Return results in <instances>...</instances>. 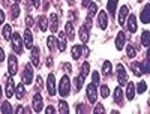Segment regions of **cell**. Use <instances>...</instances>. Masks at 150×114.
Returning <instances> with one entry per match:
<instances>
[{
	"label": "cell",
	"mask_w": 150,
	"mask_h": 114,
	"mask_svg": "<svg viewBox=\"0 0 150 114\" xmlns=\"http://www.w3.org/2000/svg\"><path fill=\"white\" fill-rule=\"evenodd\" d=\"M87 8H89V17H93V15H96V12H98V5H96V3L90 2Z\"/></svg>",
	"instance_id": "38"
},
{
	"label": "cell",
	"mask_w": 150,
	"mask_h": 114,
	"mask_svg": "<svg viewBox=\"0 0 150 114\" xmlns=\"http://www.w3.org/2000/svg\"><path fill=\"white\" fill-rule=\"evenodd\" d=\"M141 69H143V75H146V74L150 72V66H149V62L147 60L141 63Z\"/></svg>",
	"instance_id": "41"
},
{
	"label": "cell",
	"mask_w": 150,
	"mask_h": 114,
	"mask_svg": "<svg viewBox=\"0 0 150 114\" xmlns=\"http://www.w3.org/2000/svg\"><path fill=\"white\" fill-rule=\"evenodd\" d=\"M59 93H60L62 98H66L71 93V81H69L68 75H63V77H62L60 84H59Z\"/></svg>",
	"instance_id": "1"
},
{
	"label": "cell",
	"mask_w": 150,
	"mask_h": 114,
	"mask_svg": "<svg viewBox=\"0 0 150 114\" xmlns=\"http://www.w3.org/2000/svg\"><path fill=\"white\" fill-rule=\"evenodd\" d=\"M5 23V12L0 9V24H3Z\"/></svg>",
	"instance_id": "47"
},
{
	"label": "cell",
	"mask_w": 150,
	"mask_h": 114,
	"mask_svg": "<svg viewBox=\"0 0 150 114\" xmlns=\"http://www.w3.org/2000/svg\"><path fill=\"white\" fill-rule=\"evenodd\" d=\"M117 11V0H108V12L114 17Z\"/></svg>",
	"instance_id": "27"
},
{
	"label": "cell",
	"mask_w": 150,
	"mask_h": 114,
	"mask_svg": "<svg viewBox=\"0 0 150 114\" xmlns=\"http://www.w3.org/2000/svg\"><path fill=\"white\" fill-rule=\"evenodd\" d=\"M42 87V77H38L36 78V89H41Z\"/></svg>",
	"instance_id": "46"
},
{
	"label": "cell",
	"mask_w": 150,
	"mask_h": 114,
	"mask_svg": "<svg viewBox=\"0 0 150 114\" xmlns=\"http://www.w3.org/2000/svg\"><path fill=\"white\" fill-rule=\"evenodd\" d=\"M26 26H27V27H32V26H33V18H32L30 15H27V18H26Z\"/></svg>",
	"instance_id": "44"
},
{
	"label": "cell",
	"mask_w": 150,
	"mask_h": 114,
	"mask_svg": "<svg viewBox=\"0 0 150 114\" xmlns=\"http://www.w3.org/2000/svg\"><path fill=\"white\" fill-rule=\"evenodd\" d=\"M48 29L51 30L53 33H56L59 30V17L56 14H51V17H50V26Z\"/></svg>",
	"instance_id": "14"
},
{
	"label": "cell",
	"mask_w": 150,
	"mask_h": 114,
	"mask_svg": "<svg viewBox=\"0 0 150 114\" xmlns=\"http://www.w3.org/2000/svg\"><path fill=\"white\" fill-rule=\"evenodd\" d=\"M89 72H90V63L86 62V63H83V68H81V77L86 78L89 75Z\"/></svg>",
	"instance_id": "34"
},
{
	"label": "cell",
	"mask_w": 150,
	"mask_h": 114,
	"mask_svg": "<svg viewBox=\"0 0 150 114\" xmlns=\"http://www.w3.org/2000/svg\"><path fill=\"white\" fill-rule=\"evenodd\" d=\"M0 108H2V113H3V114H11V113H14V111H12V107H11L9 102H2Z\"/></svg>",
	"instance_id": "35"
},
{
	"label": "cell",
	"mask_w": 150,
	"mask_h": 114,
	"mask_svg": "<svg viewBox=\"0 0 150 114\" xmlns=\"http://www.w3.org/2000/svg\"><path fill=\"white\" fill-rule=\"evenodd\" d=\"M140 20H141L143 24H149V23H150V5H149V3L143 8L141 15H140Z\"/></svg>",
	"instance_id": "10"
},
{
	"label": "cell",
	"mask_w": 150,
	"mask_h": 114,
	"mask_svg": "<svg viewBox=\"0 0 150 114\" xmlns=\"http://www.w3.org/2000/svg\"><path fill=\"white\" fill-rule=\"evenodd\" d=\"M0 99H2V86H0Z\"/></svg>",
	"instance_id": "55"
},
{
	"label": "cell",
	"mask_w": 150,
	"mask_h": 114,
	"mask_svg": "<svg viewBox=\"0 0 150 114\" xmlns=\"http://www.w3.org/2000/svg\"><path fill=\"white\" fill-rule=\"evenodd\" d=\"M14 2H15V3H20V0H14Z\"/></svg>",
	"instance_id": "56"
},
{
	"label": "cell",
	"mask_w": 150,
	"mask_h": 114,
	"mask_svg": "<svg viewBox=\"0 0 150 114\" xmlns=\"http://www.w3.org/2000/svg\"><path fill=\"white\" fill-rule=\"evenodd\" d=\"M47 90H48L50 96H54V95L57 93V87H56V78H54V74H50V75H48Z\"/></svg>",
	"instance_id": "6"
},
{
	"label": "cell",
	"mask_w": 150,
	"mask_h": 114,
	"mask_svg": "<svg viewBox=\"0 0 150 114\" xmlns=\"http://www.w3.org/2000/svg\"><path fill=\"white\" fill-rule=\"evenodd\" d=\"M98 24H99V27H101L102 30H105L107 26H108V17H107V14L104 11H101L98 14Z\"/></svg>",
	"instance_id": "11"
},
{
	"label": "cell",
	"mask_w": 150,
	"mask_h": 114,
	"mask_svg": "<svg viewBox=\"0 0 150 114\" xmlns=\"http://www.w3.org/2000/svg\"><path fill=\"white\" fill-rule=\"evenodd\" d=\"M125 33L123 32H119L117 33V39H116V48L119 50V51H122L123 50V47H125Z\"/></svg>",
	"instance_id": "17"
},
{
	"label": "cell",
	"mask_w": 150,
	"mask_h": 114,
	"mask_svg": "<svg viewBox=\"0 0 150 114\" xmlns=\"http://www.w3.org/2000/svg\"><path fill=\"white\" fill-rule=\"evenodd\" d=\"M42 107H44L42 95L36 93V95L33 96V110H35V113H42Z\"/></svg>",
	"instance_id": "8"
},
{
	"label": "cell",
	"mask_w": 150,
	"mask_h": 114,
	"mask_svg": "<svg viewBox=\"0 0 150 114\" xmlns=\"http://www.w3.org/2000/svg\"><path fill=\"white\" fill-rule=\"evenodd\" d=\"M32 53H30V60H32V65L35 68H39L41 63H39V48L38 47H32Z\"/></svg>",
	"instance_id": "9"
},
{
	"label": "cell",
	"mask_w": 150,
	"mask_h": 114,
	"mask_svg": "<svg viewBox=\"0 0 150 114\" xmlns=\"http://www.w3.org/2000/svg\"><path fill=\"white\" fill-rule=\"evenodd\" d=\"M92 80H93V84H98L99 83V74L98 72H93L92 74Z\"/></svg>",
	"instance_id": "43"
},
{
	"label": "cell",
	"mask_w": 150,
	"mask_h": 114,
	"mask_svg": "<svg viewBox=\"0 0 150 114\" xmlns=\"http://www.w3.org/2000/svg\"><path fill=\"white\" fill-rule=\"evenodd\" d=\"M128 30L131 33L137 32V17L135 15H129V18H128Z\"/></svg>",
	"instance_id": "18"
},
{
	"label": "cell",
	"mask_w": 150,
	"mask_h": 114,
	"mask_svg": "<svg viewBox=\"0 0 150 114\" xmlns=\"http://www.w3.org/2000/svg\"><path fill=\"white\" fill-rule=\"evenodd\" d=\"M33 78H35L33 68H32L30 65H26V68H24V72H23V83L27 84V86H30V84L33 83Z\"/></svg>",
	"instance_id": "3"
},
{
	"label": "cell",
	"mask_w": 150,
	"mask_h": 114,
	"mask_svg": "<svg viewBox=\"0 0 150 114\" xmlns=\"http://www.w3.org/2000/svg\"><path fill=\"white\" fill-rule=\"evenodd\" d=\"M9 41L12 42V48H14V51L17 54H21L23 53V38L20 36V33H12Z\"/></svg>",
	"instance_id": "2"
},
{
	"label": "cell",
	"mask_w": 150,
	"mask_h": 114,
	"mask_svg": "<svg viewBox=\"0 0 150 114\" xmlns=\"http://www.w3.org/2000/svg\"><path fill=\"white\" fill-rule=\"evenodd\" d=\"M80 39L83 44H87L89 42V29H87L86 26L80 27Z\"/></svg>",
	"instance_id": "21"
},
{
	"label": "cell",
	"mask_w": 150,
	"mask_h": 114,
	"mask_svg": "<svg viewBox=\"0 0 150 114\" xmlns=\"http://www.w3.org/2000/svg\"><path fill=\"white\" fill-rule=\"evenodd\" d=\"M39 29L42 32H45L48 29V21H47V17L45 15H41V18H39Z\"/></svg>",
	"instance_id": "33"
},
{
	"label": "cell",
	"mask_w": 150,
	"mask_h": 114,
	"mask_svg": "<svg viewBox=\"0 0 150 114\" xmlns=\"http://www.w3.org/2000/svg\"><path fill=\"white\" fill-rule=\"evenodd\" d=\"M65 69H66L68 72H71V65H69V63H66V65H65Z\"/></svg>",
	"instance_id": "53"
},
{
	"label": "cell",
	"mask_w": 150,
	"mask_h": 114,
	"mask_svg": "<svg viewBox=\"0 0 150 114\" xmlns=\"http://www.w3.org/2000/svg\"><path fill=\"white\" fill-rule=\"evenodd\" d=\"M93 113H95V114H99V113H104V105H102V104H98V105L95 107Z\"/></svg>",
	"instance_id": "42"
},
{
	"label": "cell",
	"mask_w": 150,
	"mask_h": 114,
	"mask_svg": "<svg viewBox=\"0 0 150 114\" xmlns=\"http://www.w3.org/2000/svg\"><path fill=\"white\" fill-rule=\"evenodd\" d=\"M92 2V0H81V5L84 6V8H87V6H89V3Z\"/></svg>",
	"instance_id": "49"
},
{
	"label": "cell",
	"mask_w": 150,
	"mask_h": 114,
	"mask_svg": "<svg viewBox=\"0 0 150 114\" xmlns=\"http://www.w3.org/2000/svg\"><path fill=\"white\" fill-rule=\"evenodd\" d=\"M111 71H112V65H111V62L105 60V62L102 63V75L108 77V75H111Z\"/></svg>",
	"instance_id": "25"
},
{
	"label": "cell",
	"mask_w": 150,
	"mask_h": 114,
	"mask_svg": "<svg viewBox=\"0 0 150 114\" xmlns=\"http://www.w3.org/2000/svg\"><path fill=\"white\" fill-rule=\"evenodd\" d=\"M9 66H8V72H9V75H14L18 72V62H17V57L15 56H9Z\"/></svg>",
	"instance_id": "7"
},
{
	"label": "cell",
	"mask_w": 150,
	"mask_h": 114,
	"mask_svg": "<svg viewBox=\"0 0 150 114\" xmlns=\"http://www.w3.org/2000/svg\"><path fill=\"white\" fill-rule=\"evenodd\" d=\"M65 35H68V38L71 41L75 39V27H74V24L71 21L66 23V27H65Z\"/></svg>",
	"instance_id": "15"
},
{
	"label": "cell",
	"mask_w": 150,
	"mask_h": 114,
	"mask_svg": "<svg viewBox=\"0 0 150 114\" xmlns=\"http://www.w3.org/2000/svg\"><path fill=\"white\" fill-rule=\"evenodd\" d=\"M126 56H128L129 59H134V57L137 56V50H135V47H132V45H126Z\"/></svg>",
	"instance_id": "36"
},
{
	"label": "cell",
	"mask_w": 150,
	"mask_h": 114,
	"mask_svg": "<svg viewBox=\"0 0 150 114\" xmlns=\"http://www.w3.org/2000/svg\"><path fill=\"white\" fill-rule=\"evenodd\" d=\"M86 93H87V99H89L90 104H95L96 99H98V90H96V84H89L86 89Z\"/></svg>",
	"instance_id": "4"
},
{
	"label": "cell",
	"mask_w": 150,
	"mask_h": 114,
	"mask_svg": "<svg viewBox=\"0 0 150 114\" xmlns=\"http://www.w3.org/2000/svg\"><path fill=\"white\" fill-rule=\"evenodd\" d=\"M57 42H59V50L60 51H65L66 50V35H65V32H60Z\"/></svg>",
	"instance_id": "19"
},
{
	"label": "cell",
	"mask_w": 150,
	"mask_h": 114,
	"mask_svg": "<svg viewBox=\"0 0 150 114\" xmlns=\"http://www.w3.org/2000/svg\"><path fill=\"white\" fill-rule=\"evenodd\" d=\"M117 80L120 86H126L128 83V72L123 68V65H117Z\"/></svg>",
	"instance_id": "5"
},
{
	"label": "cell",
	"mask_w": 150,
	"mask_h": 114,
	"mask_svg": "<svg viewBox=\"0 0 150 114\" xmlns=\"http://www.w3.org/2000/svg\"><path fill=\"white\" fill-rule=\"evenodd\" d=\"M47 62H48V63H47V65H48V66H51V65H53V60H51V57H50V59H48Z\"/></svg>",
	"instance_id": "54"
},
{
	"label": "cell",
	"mask_w": 150,
	"mask_h": 114,
	"mask_svg": "<svg viewBox=\"0 0 150 114\" xmlns=\"http://www.w3.org/2000/svg\"><path fill=\"white\" fill-rule=\"evenodd\" d=\"M14 113H23V107H21V105H18V107L15 108V111H14Z\"/></svg>",
	"instance_id": "52"
},
{
	"label": "cell",
	"mask_w": 150,
	"mask_h": 114,
	"mask_svg": "<svg viewBox=\"0 0 150 114\" xmlns=\"http://www.w3.org/2000/svg\"><path fill=\"white\" fill-rule=\"evenodd\" d=\"M129 15V8L128 6H122L120 8V12H119V24L123 26L126 23V17Z\"/></svg>",
	"instance_id": "13"
},
{
	"label": "cell",
	"mask_w": 150,
	"mask_h": 114,
	"mask_svg": "<svg viewBox=\"0 0 150 114\" xmlns=\"http://www.w3.org/2000/svg\"><path fill=\"white\" fill-rule=\"evenodd\" d=\"M45 113H47V114H53V113H54V108H53L51 105H50V107H47V110H45Z\"/></svg>",
	"instance_id": "48"
},
{
	"label": "cell",
	"mask_w": 150,
	"mask_h": 114,
	"mask_svg": "<svg viewBox=\"0 0 150 114\" xmlns=\"http://www.w3.org/2000/svg\"><path fill=\"white\" fill-rule=\"evenodd\" d=\"M32 3H33L35 8H39V5H41V3H39V0H32Z\"/></svg>",
	"instance_id": "51"
},
{
	"label": "cell",
	"mask_w": 150,
	"mask_h": 114,
	"mask_svg": "<svg viewBox=\"0 0 150 114\" xmlns=\"http://www.w3.org/2000/svg\"><path fill=\"white\" fill-rule=\"evenodd\" d=\"M2 35H3V38H5L6 41H9V39H11V36H12V27L9 26V24H6V26L3 27Z\"/></svg>",
	"instance_id": "28"
},
{
	"label": "cell",
	"mask_w": 150,
	"mask_h": 114,
	"mask_svg": "<svg viewBox=\"0 0 150 114\" xmlns=\"http://www.w3.org/2000/svg\"><path fill=\"white\" fill-rule=\"evenodd\" d=\"M126 84H128V87H126V98H128V101H132L134 96H135V84L129 83V81Z\"/></svg>",
	"instance_id": "20"
},
{
	"label": "cell",
	"mask_w": 150,
	"mask_h": 114,
	"mask_svg": "<svg viewBox=\"0 0 150 114\" xmlns=\"http://www.w3.org/2000/svg\"><path fill=\"white\" fill-rule=\"evenodd\" d=\"M14 87H15V84H14V78H12V75L6 80V96L8 98H11L12 95H14Z\"/></svg>",
	"instance_id": "16"
},
{
	"label": "cell",
	"mask_w": 150,
	"mask_h": 114,
	"mask_svg": "<svg viewBox=\"0 0 150 114\" xmlns=\"http://www.w3.org/2000/svg\"><path fill=\"white\" fill-rule=\"evenodd\" d=\"M14 89H15V95H17L18 99H21V98L24 96V93H26V90H24V83H23V84H18V86L14 87Z\"/></svg>",
	"instance_id": "31"
},
{
	"label": "cell",
	"mask_w": 150,
	"mask_h": 114,
	"mask_svg": "<svg viewBox=\"0 0 150 114\" xmlns=\"http://www.w3.org/2000/svg\"><path fill=\"white\" fill-rule=\"evenodd\" d=\"M59 113H63V114L69 113V107H68V104L65 102V101H60L59 102Z\"/></svg>",
	"instance_id": "37"
},
{
	"label": "cell",
	"mask_w": 150,
	"mask_h": 114,
	"mask_svg": "<svg viewBox=\"0 0 150 114\" xmlns=\"http://www.w3.org/2000/svg\"><path fill=\"white\" fill-rule=\"evenodd\" d=\"M131 68H132V71H134V75H137V77H141V75H143L141 63H138V62H132V63H131Z\"/></svg>",
	"instance_id": "24"
},
{
	"label": "cell",
	"mask_w": 150,
	"mask_h": 114,
	"mask_svg": "<svg viewBox=\"0 0 150 114\" xmlns=\"http://www.w3.org/2000/svg\"><path fill=\"white\" fill-rule=\"evenodd\" d=\"M47 45H48L50 51H54V48L57 47V39H56L54 36H48L47 38Z\"/></svg>",
	"instance_id": "26"
},
{
	"label": "cell",
	"mask_w": 150,
	"mask_h": 114,
	"mask_svg": "<svg viewBox=\"0 0 150 114\" xmlns=\"http://www.w3.org/2000/svg\"><path fill=\"white\" fill-rule=\"evenodd\" d=\"M83 56V47L81 45H74L72 47V59L78 60Z\"/></svg>",
	"instance_id": "23"
},
{
	"label": "cell",
	"mask_w": 150,
	"mask_h": 114,
	"mask_svg": "<svg viewBox=\"0 0 150 114\" xmlns=\"http://www.w3.org/2000/svg\"><path fill=\"white\" fill-rule=\"evenodd\" d=\"M23 44L26 45L29 50L33 47V33L30 29H27L26 32H24V39H23Z\"/></svg>",
	"instance_id": "12"
},
{
	"label": "cell",
	"mask_w": 150,
	"mask_h": 114,
	"mask_svg": "<svg viewBox=\"0 0 150 114\" xmlns=\"http://www.w3.org/2000/svg\"><path fill=\"white\" fill-rule=\"evenodd\" d=\"M18 15H20V6H18V3H14L12 5V9H11V18L15 20Z\"/></svg>",
	"instance_id": "32"
},
{
	"label": "cell",
	"mask_w": 150,
	"mask_h": 114,
	"mask_svg": "<svg viewBox=\"0 0 150 114\" xmlns=\"http://www.w3.org/2000/svg\"><path fill=\"white\" fill-rule=\"evenodd\" d=\"M146 90H147V84L144 81H140L138 83V87H137V92H138V93H144Z\"/></svg>",
	"instance_id": "40"
},
{
	"label": "cell",
	"mask_w": 150,
	"mask_h": 114,
	"mask_svg": "<svg viewBox=\"0 0 150 114\" xmlns=\"http://www.w3.org/2000/svg\"><path fill=\"white\" fill-rule=\"evenodd\" d=\"M114 101L119 105H123V90H122V87L114 89Z\"/></svg>",
	"instance_id": "22"
},
{
	"label": "cell",
	"mask_w": 150,
	"mask_h": 114,
	"mask_svg": "<svg viewBox=\"0 0 150 114\" xmlns=\"http://www.w3.org/2000/svg\"><path fill=\"white\" fill-rule=\"evenodd\" d=\"M84 26H86L87 29L92 27V17H87V18H86V24H84Z\"/></svg>",
	"instance_id": "45"
},
{
	"label": "cell",
	"mask_w": 150,
	"mask_h": 114,
	"mask_svg": "<svg viewBox=\"0 0 150 114\" xmlns=\"http://www.w3.org/2000/svg\"><path fill=\"white\" fill-rule=\"evenodd\" d=\"M101 96L102 98H108L110 96V89H108V86H101Z\"/></svg>",
	"instance_id": "39"
},
{
	"label": "cell",
	"mask_w": 150,
	"mask_h": 114,
	"mask_svg": "<svg viewBox=\"0 0 150 114\" xmlns=\"http://www.w3.org/2000/svg\"><path fill=\"white\" fill-rule=\"evenodd\" d=\"M141 42H143V45H144L146 48L150 45V33H149V30H144V32H143V36H141Z\"/></svg>",
	"instance_id": "29"
},
{
	"label": "cell",
	"mask_w": 150,
	"mask_h": 114,
	"mask_svg": "<svg viewBox=\"0 0 150 114\" xmlns=\"http://www.w3.org/2000/svg\"><path fill=\"white\" fill-rule=\"evenodd\" d=\"M74 83H75V90L77 92H80L81 89H83V83H84V77H75V80H74Z\"/></svg>",
	"instance_id": "30"
},
{
	"label": "cell",
	"mask_w": 150,
	"mask_h": 114,
	"mask_svg": "<svg viewBox=\"0 0 150 114\" xmlns=\"http://www.w3.org/2000/svg\"><path fill=\"white\" fill-rule=\"evenodd\" d=\"M3 60H5V51L0 48V62H3Z\"/></svg>",
	"instance_id": "50"
}]
</instances>
